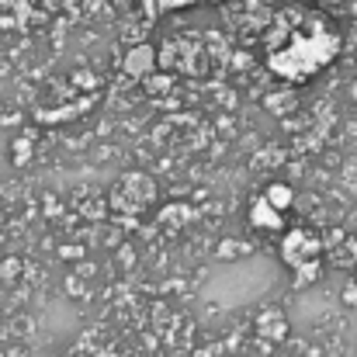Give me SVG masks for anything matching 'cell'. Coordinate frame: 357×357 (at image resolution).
I'll return each instance as SVG.
<instances>
[{"label":"cell","instance_id":"cell-2","mask_svg":"<svg viewBox=\"0 0 357 357\" xmlns=\"http://www.w3.org/2000/svg\"><path fill=\"white\" fill-rule=\"evenodd\" d=\"M195 3H219V0H156L160 10H181V7H195Z\"/></svg>","mask_w":357,"mask_h":357},{"label":"cell","instance_id":"cell-1","mask_svg":"<svg viewBox=\"0 0 357 357\" xmlns=\"http://www.w3.org/2000/svg\"><path fill=\"white\" fill-rule=\"evenodd\" d=\"M295 42H288L281 52L271 56V70L288 77V80H302L316 70H323L333 52H337V35L333 31H312V35H291Z\"/></svg>","mask_w":357,"mask_h":357},{"label":"cell","instance_id":"cell-3","mask_svg":"<svg viewBox=\"0 0 357 357\" xmlns=\"http://www.w3.org/2000/svg\"><path fill=\"white\" fill-rule=\"evenodd\" d=\"M323 3H337V0H323Z\"/></svg>","mask_w":357,"mask_h":357}]
</instances>
